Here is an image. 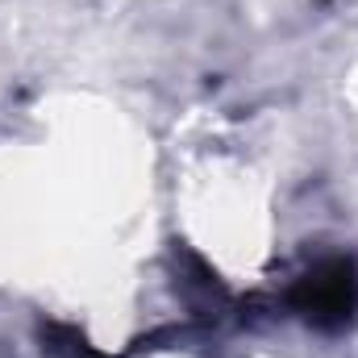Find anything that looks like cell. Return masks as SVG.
Here are the masks:
<instances>
[{"mask_svg": "<svg viewBox=\"0 0 358 358\" xmlns=\"http://www.w3.org/2000/svg\"><path fill=\"white\" fill-rule=\"evenodd\" d=\"M292 308L321 334L350 329L358 317V267L355 259L329 255L304 271L292 287Z\"/></svg>", "mask_w": 358, "mask_h": 358, "instance_id": "6da1fadb", "label": "cell"}]
</instances>
